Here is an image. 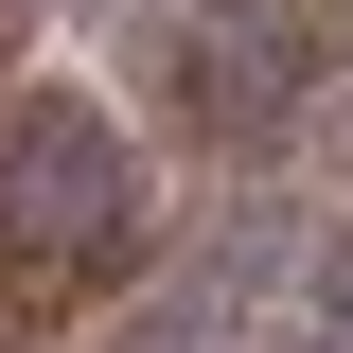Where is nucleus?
Here are the masks:
<instances>
[{"instance_id":"1","label":"nucleus","mask_w":353,"mask_h":353,"mask_svg":"<svg viewBox=\"0 0 353 353\" xmlns=\"http://www.w3.org/2000/svg\"><path fill=\"white\" fill-rule=\"evenodd\" d=\"M124 230H141V176L106 141L88 88H36L18 124H0V353L71 336L106 283H124Z\"/></svg>"},{"instance_id":"2","label":"nucleus","mask_w":353,"mask_h":353,"mask_svg":"<svg viewBox=\"0 0 353 353\" xmlns=\"http://www.w3.org/2000/svg\"><path fill=\"white\" fill-rule=\"evenodd\" d=\"M336 53H353V0H212L176 36V124L194 141H283V106Z\"/></svg>"},{"instance_id":"3","label":"nucleus","mask_w":353,"mask_h":353,"mask_svg":"<svg viewBox=\"0 0 353 353\" xmlns=\"http://www.w3.org/2000/svg\"><path fill=\"white\" fill-rule=\"evenodd\" d=\"M0 53H18V0H0Z\"/></svg>"}]
</instances>
